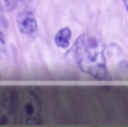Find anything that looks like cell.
I'll use <instances>...</instances> for the list:
<instances>
[{
    "mask_svg": "<svg viewBox=\"0 0 128 127\" xmlns=\"http://www.w3.org/2000/svg\"><path fill=\"white\" fill-rule=\"evenodd\" d=\"M72 56L78 69L96 80L104 81L110 76L103 45L96 36L84 33L72 46Z\"/></svg>",
    "mask_w": 128,
    "mask_h": 127,
    "instance_id": "6da1fadb",
    "label": "cell"
},
{
    "mask_svg": "<svg viewBox=\"0 0 128 127\" xmlns=\"http://www.w3.org/2000/svg\"><path fill=\"white\" fill-rule=\"evenodd\" d=\"M18 113L26 125L40 123L41 103L38 94L32 88L24 91L21 96L18 94Z\"/></svg>",
    "mask_w": 128,
    "mask_h": 127,
    "instance_id": "7a4b0ae2",
    "label": "cell"
},
{
    "mask_svg": "<svg viewBox=\"0 0 128 127\" xmlns=\"http://www.w3.org/2000/svg\"><path fill=\"white\" fill-rule=\"evenodd\" d=\"M18 114V92L6 87L0 97V126L14 125Z\"/></svg>",
    "mask_w": 128,
    "mask_h": 127,
    "instance_id": "3957f363",
    "label": "cell"
},
{
    "mask_svg": "<svg viewBox=\"0 0 128 127\" xmlns=\"http://www.w3.org/2000/svg\"><path fill=\"white\" fill-rule=\"evenodd\" d=\"M17 28L20 33L28 38H35L39 32L35 15L30 11H23L17 16Z\"/></svg>",
    "mask_w": 128,
    "mask_h": 127,
    "instance_id": "277c9868",
    "label": "cell"
},
{
    "mask_svg": "<svg viewBox=\"0 0 128 127\" xmlns=\"http://www.w3.org/2000/svg\"><path fill=\"white\" fill-rule=\"evenodd\" d=\"M71 29L69 27H63L58 30L54 35V44L59 49H68L70 46L71 40Z\"/></svg>",
    "mask_w": 128,
    "mask_h": 127,
    "instance_id": "5b68a950",
    "label": "cell"
},
{
    "mask_svg": "<svg viewBox=\"0 0 128 127\" xmlns=\"http://www.w3.org/2000/svg\"><path fill=\"white\" fill-rule=\"evenodd\" d=\"M17 4H18V0H0V7L6 12L14 11Z\"/></svg>",
    "mask_w": 128,
    "mask_h": 127,
    "instance_id": "8992f818",
    "label": "cell"
},
{
    "mask_svg": "<svg viewBox=\"0 0 128 127\" xmlns=\"http://www.w3.org/2000/svg\"><path fill=\"white\" fill-rule=\"evenodd\" d=\"M6 53V39L4 33L0 30V57Z\"/></svg>",
    "mask_w": 128,
    "mask_h": 127,
    "instance_id": "52a82bcc",
    "label": "cell"
},
{
    "mask_svg": "<svg viewBox=\"0 0 128 127\" xmlns=\"http://www.w3.org/2000/svg\"><path fill=\"white\" fill-rule=\"evenodd\" d=\"M21 1H23L24 4H32V3H34L35 0H21Z\"/></svg>",
    "mask_w": 128,
    "mask_h": 127,
    "instance_id": "ba28073f",
    "label": "cell"
},
{
    "mask_svg": "<svg viewBox=\"0 0 128 127\" xmlns=\"http://www.w3.org/2000/svg\"><path fill=\"white\" fill-rule=\"evenodd\" d=\"M122 1H123L124 7H126V10H127V12H128V0H122Z\"/></svg>",
    "mask_w": 128,
    "mask_h": 127,
    "instance_id": "9c48e42d",
    "label": "cell"
}]
</instances>
